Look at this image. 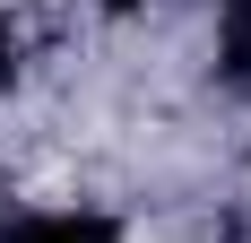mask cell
Returning <instances> with one entry per match:
<instances>
[{
	"label": "cell",
	"mask_w": 251,
	"mask_h": 243,
	"mask_svg": "<svg viewBox=\"0 0 251 243\" xmlns=\"http://www.w3.org/2000/svg\"><path fill=\"white\" fill-rule=\"evenodd\" d=\"M0 243H122V226L104 209H26L0 226Z\"/></svg>",
	"instance_id": "6da1fadb"
},
{
	"label": "cell",
	"mask_w": 251,
	"mask_h": 243,
	"mask_svg": "<svg viewBox=\"0 0 251 243\" xmlns=\"http://www.w3.org/2000/svg\"><path fill=\"white\" fill-rule=\"evenodd\" d=\"M217 78L226 96H251V0H217Z\"/></svg>",
	"instance_id": "7a4b0ae2"
},
{
	"label": "cell",
	"mask_w": 251,
	"mask_h": 243,
	"mask_svg": "<svg viewBox=\"0 0 251 243\" xmlns=\"http://www.w3.org/2000/svg\"><path fill=\"white\" fill-rule=\"evenodd\" d=\"M0 87H18V26L0 18Z\"/></svg>",
	"instance_id": "3957f363"
},
{
	"label": "cell",
	"mask_w": 251,
	"mask_h": 243,
	"mask_svg": "<svg viewBox=\"0 0 251 243\" xmlns=\"http://www.w3.org/2000/svg\"><path fill=\"white\" fill-rule=\"evenodd\" d=\"M96 9H104V18H130V9H148V0H96Z\"/></svg>",
	"instance_id": "277c9868"
}]
</instances>
